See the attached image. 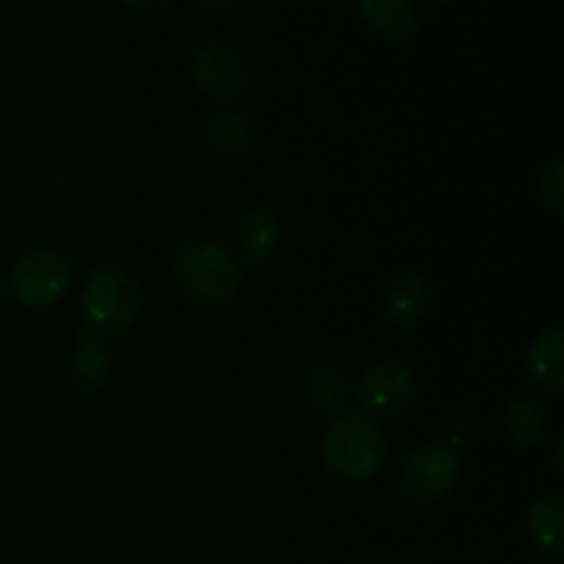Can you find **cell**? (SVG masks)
I'll return each instance as SVG.
<instances>
[{
	"label": "cell",
	"instance_id": "cell-14",
	"mask_svg": "<svg viewBox=\"0 0 564 564\" xmlns=\"http://www.w3.org/2000/svg\"><path fill=\"white\" fill-rule=\"evenodd\" d=\"M209 138L224 154H242L253 143V124L240 110H224L209 121Z\"/></svg>",
	"mask_w": 564,
	"mask_h": 564
},
{
	"label": "cell",
	"instance_id": "cell-6",
	"mask_svg": "<svg viewBox=\"0 0 564 564\" xmlns=\"http://www.w3.org/2000/svg\"><path fill=\"white\" fill-rule=\"evenodd\" d=\"M191 80L207 97L218 99V102H231L251 88V69L240 53L213 42L198 47L191 58Z\"/></svg>",
	"mask_w": 564,
	"mask_h": 564
},
{
	"label": "cell",
	"instance_id": "cell-18",
	"mask_svg": "<svg viewBox=\"0 0 564 564\" xmlns=\"http://www.w3.org/2000/svg\"><path fill=\"white\" fill-rule=\"evenodd\" d=\"M121 3L138 11H152V9H160L163 3H169V0H121Z\"/></svg>",
	"mask_w": 564,
	"mask_h": 564
},
{
	"label": "cell",
	"instance_id": "cell-15",
	"mask_svg": "<svg viewBox=\"0 0 564 564\" xmlns=\"http://www.w3.org/2000/svg\"><path fill=\"white\" fill-rule=\"evenodd\" d=\"M306 389L314 408H319L325 413H339L345 408L347 397H350L345 378L334 367H314L308 372Z\"/></svg>",
	"mask_w": 564,
	"mask_h": 564
},
{
	"label": "cell",
	"instance_id": "cell-3",
	"mask_svg": "<svg viewBox=\"0 0 564 564\" xmlns=\"http://www.w3.org/2000/svg\"><path fill=\"white\" fill-rule=\"evenodd\" d=\"M80 306L99 334H127L141 314V290L127 270L97 268L83 284Z\"/></svg>",
	"mask_w": 564,
	"mask_h": 564
},
{
	"label": "cell",
	"instance_id": "cell-22",
	"mask_svg": "<svg viewBox=\"0 0 564 564\" xmlns=\"http://www.w3.org/2000/svg\"><path fill=\"white\" fill-rule=\"evenodd\" d=\"M438 3H446V0H438Z\"/></svg>",
	"mask_w": 564,
	"mask_h": 564
},
{
	"label": "cell",
	"instance_id": "cell-5",
	"mask_svg": "<svg viewBox=\"0 0 564 564\" xmlns=\"http://www.w3.org/2000/svg\"><path fill=\"white\" fill-rule=\"evenodd\" d=\"M397 479L408 499L427 505V501H438L455 490L457 479H460V460L446 446L424 444L402 460Z\"/></svg>",
	"mask_w": 564,
	"mask_h": 564
},
{
	"label": "cell",
	"instance_id": "cell-16",
	"mask_svg": "<svg viewBox=\"0 0 564 564\" xmlns=\"http://www.w3.org/2000/svg\"><path fill=\"white\" fill-rule=\"evenodd\" d=\"M72 369H75V380L83 389H97L113 375V358L97 341H80Z\"/></svg>",
	"mask_w": 564,
	"mask_h": 564
},
{
	"label": "cell",
	"instance_id": "cell-1",
	"mask_svg": "<svg viewBox=\"0 0 564 564\" xmlns=\"http://www.w3.org/2000/svg\"><path fill=\"white\" fill-rule=\"evenodd\" d=\"M174 284L202 303H226L242 284V264L218 242H187L171 264Z\"/></svg>",
	"mask_w": 564,
	"mask_h": 564
},
{
	"label": "cell",
	"instance_id": "cell-4",
	"mask_svg": "<svg viewBox=\"0 0 564 564\" xmlns=\"http://www.w3.org/2000/svg\"><path fill=\"white\" fill-rule=\"evenodd\" d=\"M6 284L22 306L47 308L69 290L72 262L58 248H31L11 264Z\"/></svg>",
	"mask_w": 564,
	"mask_h": 564
},
{
	"label": "cell",
	"instance_id": "cell-9",
	"mask_svg": "<svg viewBox=\"0 0 564 564\" xmlns=\"http://www.w3.org/2000/svg\"><path fill=\"white\" fill-rule=\"evenodd\" d=\"M430 308V286L422 275L405 273L389 286L383 314L397 328H413Z\"/></svg>",
	"mask_w": 564,
	"mask_h": 564
},
{
	"label": "cell",
	"instance_id": "cell-17",
	"mask_svg": "<svg viewBox=\"0 0 564 564\" xmlns=\"http://www.w3.org/2000/svg\"><path fill=\"white\" fill-rule=\"evenodd\" d=\"M538 193L540 202L551 209L554 215L564 213V165L562 160H551L538 176Z\"/></svg>",
	"mask_w": 564,
	"mask_h": 564
},
{
	"label": "cell",
	"instance_id": "cell-7",
	"mask_svg": "<svg viewBox=\"0 0 564 564\" xmlns=\"http://www.w3.org/2000/svg\"><path fill=\"white\" fill-rule=\"evenodd\" d=\"M416 378L400 361H380L358 380V402L372 416H397L413 402Z\"/></svg>",
	"mask_w": 564,
	"mask_h": 564
},
{
	"label": "cell",
	"instance_id": "cell-11",
	"mask_svg": "<svg viewBox=\"0 0 564 564\" xmlns=\"http://www.w3.org/2000/svg\"><path fill=\"white\" fill-rule=\"evenodd\" d=\"M527 369L543 389L560 391L564 386V330H545L529 345Z\"/></svg>",
	"mask_w": 564,
	"mask_h": 564
},
{
	"label": "cell",
	"instance_id": "cell-19",
	"mask_svg": "<svg viewBox=\"0 0 564 564\" xmlns=\"http://www.w3.org/2000/svg\"><path fill=\"white\" fill-rule=\"evenodd\" d=\"M554 466H556V471H564V463H562V438L556 441V446H554Z\"/></svg>",
	"mask_w": 564,
	"mask_h": 564
},
{
	"label": "cell",
	"instance_id": "cell-20",
	"mask_svg": "<svg viewBox=\"0 0 564 564\" xmlns=\"http://www.w3.org/2000/svg\"><path fill=\"white\" fill-rule=\"evenodd\" d=\"M198 3L213 6V9H220V6H231V3H237V0H198Z\"/></svg>",
	"mask_w": 564,
	"mask_h": 564
},
{
	"label": "cell",
	"instance_id": "cell-21",
	"mask_svg": "<svg viewBox=\"0 0 564 564\" xmlns=\"http://www.w3.org/2000/svg\"><path fill=\"white\" fill-rule=\"evenodd\" d=\"M3 295H6V284H3V281H0V301H3Z\"/></svg>",
	"mask_w": 564,
	"mask_h": 564
},
{
	"label": "cell",
	"instance_id": "cell-10",
	"mask_svg": "<svg viewBox=\"0 0 564 564\" xmlns=\"http://www.w3.org/2000/svg\"><path fill=\"white\" fill-rule=\"evenodd\" d=\"M281 242V226L270 209H251L237 224V248L251 264L268 262Z\"/></svg>",
	"mask_w": 564,
	"mask_h": 564
},
{
	"label": "cell",
	"instance_id": "cell-2",
	"mask_svg": "<svg viewBox=\"0 0 564 564\" xmlns=\"http://www.w3.org/2000/svg\"><path fill=\"white\" fill-rule=\"evenodd\" d=\"M319 452L330 474L347 482H364L380 471L389 446L375 422L364 416H339L325 430Z\"/></svg>",
	"mask_w": 564,
	"mask_h": 564
},
{
	"label": "cell",
	"instance_id": "cell-8",
	"mask_svg": "<svg viewBox=\"0 0 564 564\" xmlns=\"http://www.w3.org/2000/svg\"><path fill=\"white\" fill-rule=\"evenodd\" d=\"M358 17L369 31L386 39H408L419 28L413 0H358Z\"/></svg>",
	"mask_w": 564,
	"mask_h": 564
},
{
	"label": "cell",
	"instance_id": "cell-12",
	"mask_svg": "<svg viewBox=\"0 0 564 564\" xmlns=\"http://www.w3.org/2000/svg\"><path fill=\"white\" fill-rule=\"evenodd\" d=\"M501 427L516 446H534L545 433L543 405L529 394H512L501 408Z\"/></svg>",
	"mask_w": 564,
	"mask_h": 564
},
{
	"label": "cell",
	"instance_id": "cell-13",
	"mask_svg": "<svg viewBox=\"0 0 564 564\" xmlns=\"http://www.w3.org/2000/svg\"><path fill=\"white\" fill-rule=\"evenodd\" d=\"M527 534L534 549L560 556L564 534V505L560 496H543L527 512Z\"/></svg>",
	"mask_w": 564,
	"mask_h": 564
}]
</instances>
